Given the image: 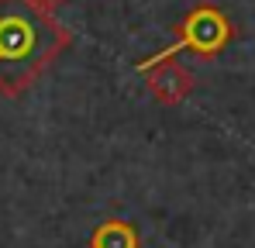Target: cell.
<instances>
[{"label":"cell","instance_id":"2","mask_svg":"<svg viewBox=\"0 0 255 248\" xmlns=\"http://www.w3.org/2000/svg\"><path fill=\"white\" fill-rule=\"evenodd\" d=\"M38 24L21 14V10H7L0 14V66H24L38 55Z\"/></svg>","mask_w":255,"mask_h":248},{"label":"cell","instance_id":"5","mask_svg":"<svg viewBox=\"0 0 255 248\" xmlns=\"http://www.w3.org/2000/svg\"><path fill=\"white\" fill-rule=\"evenodd\" d=\"M24 3V10L31 14V17H38L42 24H52V10L62 3V0H21Z\"/></svg>","mask_w":255,"mask_h":248},{"label":"cell","instance_id":"4","mask_svg":"<svg viewBox=\"0 0 255 248\" xmlns=\"http://www.w3.org/2000/svg\"><path fill=\"white\" fill-rule=\"evenodd\" d=\"M90 248H138V231L125 221H104L97 224Z\"/></svg>","mask_w":255,"mask_h":248},{"label":"cell","instance_id":"3","mask_svg":"<svg viewBox=\"0 0 255 248\" xmlns=\"http://www.w3.org/2000/svg\"><path fill=\"white\" fill-rule=\"evenodd\" d=\"M193 86L190 69H183L179 62H159L148 69V90L159 104H179Z\"/></svg>","mask_w":255,"mask_h":248},{"label":"cell","instance_id":"1","mask_svg":"<svg viewBox=\"0 0 255 248\" xmlns=\"http://www.w3.org/2000/svg\"><path fill=\"white\" fill-rule=\"evenodd\" d=\"M224 38H228V21H224L214 7H197V10L179 24V38H176V45L162 48L159 55H152V59H145V62H138L134 69H138V73H148V69L159 66V62H172V55H176L179 48L214 52V48L224 45Z\"/></svg>","mask_w":255,"mask_h":248}]
</instances>
